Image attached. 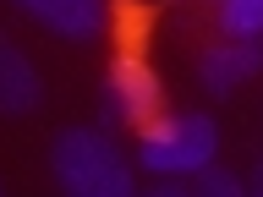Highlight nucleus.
Returning <instances> with one entry per match:
<instances>
[{"instance_id":"8","label":"nucleus","mask_w":263,"mask_h":197,"mask_svg":"<svg viewBox=\"0 0 263 197\" xmlns=\"http://www.w3.org/2000/svg\"><path fill=\"white\" fill-rule=\"evenodd\" d=\"M192 186L203 197H241L247 192V181L236 175V170H225V164H203V170L192 175Z\"/></svg>"},{"instance_id":"3","label":"nucleus","mask_w":263,"mask_h":197,"mask_svg":"<svg viewBox=\"0 0 263 197\" xmlns=\"http://www.w3.org/2000/svg\"><path fill=\"white\" fill-rule=\"evenodd\" d=\"M159 110V77L154 66H143L137 55H121L104 77V121H154Z\"/></svg>"},{"instance_id":"1","label":"nucleus","mask_w":263,"mask_h":197,"mask_svg":"<svg viewBox=\"0 0 263 197\" xmlns=\"http://www.w3.org/2000/svg\"><path fill=\"white\" fill-rule=\"evenodd\" d=\"M49 170L71 197H132V164L99 126H66L49 143Z\"/></svg>"},{"instance_id":"9","label":"nucleus","mask_w":263,"mask_h":197,"mask_svg":"<svg viewBox=\"0 0 263 197\" xmlns=\"http://www.w3.org/2000/svg\"><path fill=\"white\" fill-rule=\"evenodd\" d=\"M252 186H258V192H263V164H258V175H252Z\"/></svg>"},{"instance_id":"6","label":"nucleus","mask_w":263,"mask_h":197,"mask_svg":"<svg viewBox=\"0 0 263 197\" xmlns=\"http://www.w3.org/2000/svg\"><path fill=\"white\" fill-rule=\"evenodd\" d=\"M39 98H44V82L33 61L16 44H0V115H28L39 110Z\"/></svg>"},{"instance_id":"7","label":"nucleus","mask_w":263,"mask_h":197,"mask_svg":"<svg viewBox=\"0 0 263 197\" xmlns=\"http://www.w3.org/2000/svg\"><path fill=\"white\" fill-rule=\"evenodd\" d=\"M219 28L230 38H263V0H219Z\"/></svg>"},{"instance_id":"5","label":"nucleus","mask_w":263,"mask_h":197,"mask_svg":"<svg viewBox=\"0 0 263 197\" xmlns=\"http://www.w3.org/2000/svg\"><path fill=\"white\" fill-rule=\"evenodd\" d=\"M263 71V38H230V44L203 55V88L209 93H236L241 82H252Z\"/></svg>"},{"instance_id":"4","label":"nucleus","mask_w":263,"mask_h":197,"mask_svg":"<svg viewBox=\"0 0 263 197\" xmlns=\"http://www.w3.org/2000/svg\"><path fill=\"white\" fill-rule=\"evenodd\" d=\"M16 6H22L39 28L61 33V38H77V44L99 38L104 22H110V6H104V0H16Z\"/></svg>"},{"instance_id":"2","label":"nucleus","mask_w":263,"mask_h":197,"mask_svg":"<svg viewBox=\"0 0 263 197\" xmlns=\"http://www.w3.org/2000/svg\"><path fill=\"white\" fill-rule=\"evenodd\" d=\"M214 153H219V131L197 110L148 121L143 143H137V164L148 175H176V181H192L203 164H214Z\"/></svg>"}]
</instances>
